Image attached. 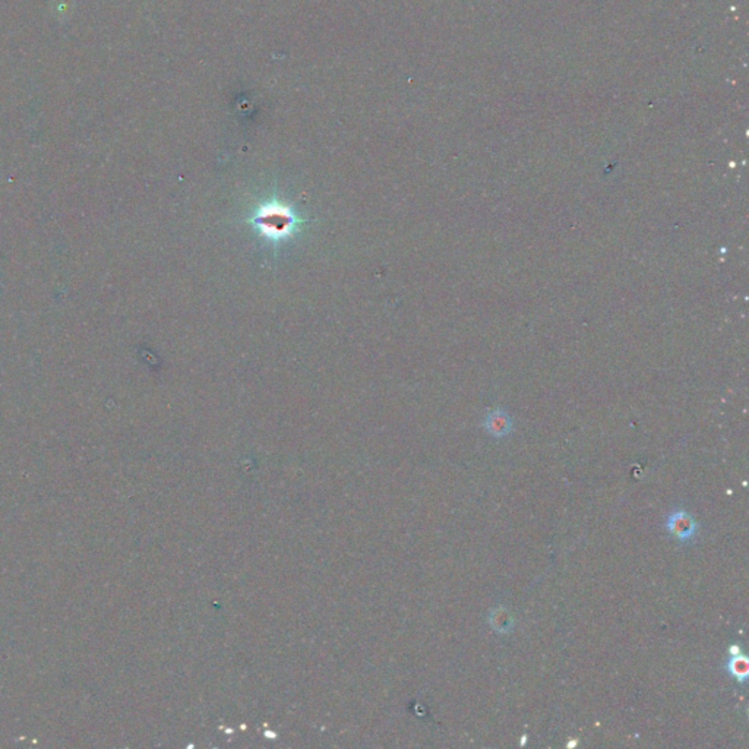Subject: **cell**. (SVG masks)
<instances>
[{
    "label": "cell",
    "mask_w": 749,
    "mask_h": 749,
    "mask_svg": "<svg viewBox=\"0 0 749 749\" xmlns=\"http://www.w3.org/2000/svg\"><path fill=\"white\" fill-rule=\"evenodd\" d=\"M728 671L729 673L736 679L737 682H746L749 676V663L748 659L742 653L732 654V657L728 662Z\"/></svg>",
    "instance_id": "277c9868"
},
{
    "label": "cell",
    "mask_w": 749,
    "mask_h": 749,
    "mask_svg": "<svg viewBox=\"0 0 749 749\" xmlns=\"http://www.w3.org/2000/svg\"><path fill=\"white\" fill-rule=\"evenodd\" d=\"M511 419L507 413L503 412H494L492 414H489L485 420V428L487 429V432L490 433V435L494 436H505L508 435V432L511 430Z\"/></svg>",
    "instance_id": "3957f363"
},
{
    "label": "cell",
    "mask_w": 749,
    "mask_h": 749,
    "mask_svg": "<svg viewBox=\"0 0 749 749\" xmlns=\"http://www.w3.org/2000/svg\"><path fill=\"white\" fill-rule=\"evenodd\" d=\"M489 624L498 634H508L514 628V619L508 612V609L503 606H496L489 613Z\"/></svg>",
    "instance_id": "7a4b0ae2"
},
{
    "label": "cell",
    "mask_w": 749,
    "mask_h": 749,
    "mask_svg": "<svg viewBox=\"0 0 749 749\" xmlns=\"http://www.w3.org/2000/svg\"><path fill=\"white\" fill-rule=\"evenodd\" d=\"M666 529L681 542H690L698 533V525L693 515L684 509H676L667 515Z\"/></svg>",
    "instance_id": "6da1fadb"
}]
</instances>
